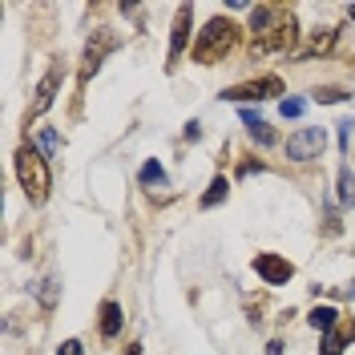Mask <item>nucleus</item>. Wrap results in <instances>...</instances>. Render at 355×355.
Masks as SVG:
<instances>
[{
  "label": "nucleus",
  "instance_id": "obj_1",
  "mask_svg": "<svg viewBox=\"0 0 355 355\" xmlns=\"http://www.w3.org/2000/svg\"><path fill=\"white\" fill-rule=\"evenodd\" d=\"M12 166H17V182H21L24 198L33 202V206H44L49 202V190H53V170H49V157L37 150V146H28L24 141L17 157H12Z\"/></svg>",
  "mask_w": 355,
  "mask_h": 355
},
{
  "label": "nucleus",
  "instance_id": "obj_2",
  "mask_svg": "<svg viewBox=\"0 0 355 355\" xmlns=\"http://www.w3.org/2000/svg\"><path fill=\"white\" fill-rule=\"evenodd\" d=\"M239 33L243 28L230 21V17H214L198 33V41H194V61L198 65H218V61H226L239 49Z\"/></svg>",
  "mask_w": 355,
  "mask_h": 355
},
{
  "label": "nucleus",
  "instance_id": "obj_3",
  "mask_svg": "<svg viewBox=\"0 0 355 355\" xmlns=\"http://www.w3.org/2000/svg\"><path fill=\"white\" fill-rule=\"evenodd\" d=\"M295 41H299L295 12H291V8H279V12H275V21H270V28L259 33V37H250V53H254V57H266V53H287V49H295Z\"/></svg>",
  "mask_w": 355,
  "mask_h": 355
},
{
  "label": "nucleus",
  "instance_id": "obj_4",
  "mask_svg": "<svg viewBox=\"0 0 355 355\" xmlns=\"http://www.w3.org/2000/svg\"><path fill=\"white\" fill-rule=\"evenodd\" d=\"M279 93H287L283 77H279V73H266V77H254V81H243V85L222 89L218 97H222V101L243 105V101H270V97H279Z\"/></svg>",
  "mask_w": 355,
  "mask_h": 355
},
{
  "label": "nucleus",
  "instance_id": "obj_5",
  "mask_svg": "<svg viewBox=\"0 0 355 355\" xmlns=\"http://www.w3.org/2000/svg\"><path fill=\"white\" fill-rule=\"evenodd\" d=\"M323 146H327V130L323 125H303L287 137V157L291 162H311V157L323 154Z\"/></svg>",
  "mask_w": 355,
  "mask_h": 355
},
{
  "label": "nucleus",
  "instance_id": "obj_6",
  "mask_svg": "<svg viewBox=\"0 0 355 355\" xmlns=\"http://www.w3.org/2000/svg\"><path fill=\"white\" fill-rule=\"evenodd\" d=\"M254 275L263 279L266 287H283L295 279V263H291L287 254H275V250H259L254 254Z\"/></svg>",
  "mask_w": 355,
  "mask_h": 355
},
{
  "label": "nucleus",
  "instance_id": "obj_7",
  "mask_svg": "<svg viewBox=\"0 0 355 355\" xmlns=\"http://www.w3.org/2000/svg\"><path fill=\"white\" fill-rule=\"evenodd\" d=\"M117 49V37L113 33H105V28H97L93 37H89V44H85V57H81V89L89 85V77L101 69V61H105V53H113Z\"/></svg>",
  "mask_w": 355,
  "mask_h": 355
},
{
  "label": "nucleus",
  "instance_id": "obj_8",
  "mask_svg": "<svg viewBox=\"0 0 355 355\" xmlns=\"http://www.w3.org/2000/svg\"><path fill=\"white\" fill-rule=\"evenodd\" d=\"M190 24H194V4H178L174 12V33H170V57H166V69H174L186 53V41H190Z\"/></svg>",
  "mask_w": 355,
  "mask_h": 355
},
{
  "label": "nucleus",
  "instance_id": "obj_9",
  "mask_svg": "<svg viewBox=\"0 0 355 355\" xmlns=\"http://www.w3.org/2000/svg\"><path fill=\"white\" fill-rule=\"evenodd\" d=\"M61 81H65V69L53 65L41 77V85H37V97H33V105H28V117H41V113L57 101V89H61Z\"/></svg>",
  "mask_w": 355,
  "mask_h": 355
},
{
  "label": "nucleus",
  "instance_id": "obj_10",
  "mask_svg": "<svg viewBox=\"0 0 355 355\" xmlns=\"http://www.w3.org/2000/svg\"><path fill=\"white\" fill-rule=\"evenodd\" d=\"M335 41H339V28L335 24H323V28H311V37H307V44L295 53L299 61H315V57H327L335 49Z\"/></svg>",
  "mask_w": 355,
  "mask_h": 355
},
{
  "label": "nucleus",
  "instance_id": "obj_11",
  "mask_svg": "<svg viewBox=\"0 0 355 355\" xmlns=\"http://www.w3.org/2000/svg\"><path fill=\"white\" fill-rule=\"evenodd\" d=\"M239 117H243V125H246V133H250V141H259V146H279V133L270 130V125H266L263 117H259V113L254 110H239Z\"/></svg>",
  "mask_w": 355,
  "mask_h": 355
},
{
  "label": "nucleus",
  "instance_id": "obj_12",
  "mask_svg": "<svg viewBox=\"0 0 355 355\" xmlns=\"http://www.w3.org/2000/svg\"><path fill=\"white\" fill-rule=\"evenodd\" d=\"M355 339V319H343L335 331L323 335V347H319V355H343V347Z\"/></svg>",
  "mask_w": 355,
  "mask_h": 355
},
{
  "label": "nucleus",
  "instance_id": "obj_13",
  "mask_svg": "<svg viewBox=\"0 0 355 355\" xmlns=\"http://www.w3.org/2000/svg\"><path fill=\"white\" fill-rule=\"evenodd\" d=\"M121 323H125V319H121V307H117L113 299H105L101 311H97V327H101V335H105V339H117V335H121Z\"/></svg>",
  "mask_w": 355,
  "mask_h": 355
},
{
  "label": "nucleus",
  "instance_id": "obj_14",
  "mask_svg": "<svg viewBox=\"0 0 355 355\" xmlns=\"http://www.w3.org/2000/svg\"><path fill=\"white\" fill-rule=\"evenodd\" d=\"M226 194H230V178L214 174V178H210V186H206V194L198 198V206H202V210H214L218 202H226Z\"/></svg>",
  "mask_w": 355,
  "mask_h": 355
},
{
  "label": "nucleus",
  "instance_id": "obj_15",
  "mask_svg": "<svg viewBox=\"0 0 355 355\" xmlns=\"http://www.w3.org/2000/svg\"><path fill=\"white\" fill-rule=\"evenodd\" d=\"M307 323L315 327V331H323V335H327V331H335V327H339V311L327 307V303H323V307H311Z\"/></svg>",
  "mask_w": 355,
  "mask_h": 355
},
{
  "label": "nucleus",
  "instance_id": "obj_16",
  "mask_svg": "<svg viewBox=\"0 0 355 355\" xmlns=\"http://www.w3.org/2000/svg\"><path fill=\"white\" fill-rule=\"evenodd\" d=\"M311 101H319V105H339V101H352V89L343 85H319L311 93Z\"/></svg>",
  "mask_w": 355,
  "mask_h": 355
},
{
  "label": "nucleus",
  "instance_id": "obj_17",
  "mask_svg": "<svg viewBox=\"0 0 355 355\" xmlns=\"http://www.w3.org/2000/svg\"><path fill=\"white\" fill-rule=\"evenodd\" d=\"M339 202H343V206H355V174L347 166L339 170Z\"/></svg>",
  "mask_w": 355,
  "mask_h": 355
},
{
  "label": "nucleus",
  "instance_id": "obj_18",
  "mask_svg": "<svg viewBox=\"0 0 355 355\" xmlns=\"http://www.w3.org/2000/svg\"><path fill=\"white\" fill-rule=\"evenodd\" d=\"M141 182H146V186H162V182H166V170H162V162H154V157H150V162H146V166H141Z\"/></svg>",
  "mask_w": 355,
  "mask_h": 355
},
{
  "label": "nucleus",
  "instance_id": "obj_19",
  "mask_svg": "<svg viewBox=\"0 0 355 355\" xmlns=\"http://www.w3.org/2000/svg\"><path fill=\"white\" fill-rule=\"evenodd\" d=\"M303 110H307L303 97H283V101H279V113H283V117H303Z\"/></svg>",
  "mask_w": 355,
  "mask_h": 355
},
{
  "label": "nucleus",
  "instance_id": "obj_20",
  "mask_svg": "<svg viewBox=\"0 0 355 355\" xmlns=\"http://www.w3.org/2000/svg\"><path fill=\"white\" fill-rule=\"evenodd\" d=\"M41 307L44 311L57 307V279H44V283H41Z\"/></svg>",
  "mask_w": 355,
  "mask_h": 355
},
{
  "label": "nucleus",
  "instance_id": "obj_21",
  "mask_svg": "<svg viewBox=\"0 0 355 355\" xmlns=\"http://www.w3.org/2000/svg\"><path fill=\"white\" fill-rule=\"evenodd\" d=\"M57 146H61L57 130H41V154L44 157H57Z\"/></svg>",
  "mask_w": 355,
  "mask_h": 355
},
{
  "label": "nucleus",
  "instance_id": "obj_22",
  "mask_svg": "<svg viewBox=\"0 0 355 355\" xmlns=\"http://www.w3.org/2000/svg\"><path fill=\"white\" fill-rule=\"evenodd\" d=\"M335 130H339V154H347V146H352V121L343 117V121H335Z\"/></svg>",
  "mask_w": 355,
  "mask_h": 355
},
{
  "label": "nucleus",
  "instance_id": "obj_23",
  "mask_svg": "<svg viewBox=\"0 0 355 355\" xmlns=\"http://www.w3.org/2000/svg\"><path fill=\"white\" fill-rule=\"evenodd\" d=\"M57 355H85V347H81V339H65V343L57 347Z\"/></svg>",
  "mask_w": 355,
  "mask_h": 355
},
{
  "label": "nucleus",
  "instance_id": "obj_24",
  "mask_svg": "<svg viewBox=\"0 0 355 355\" xmlns=\"http://www.w3.org/2000/svg\"><path fill=\"white\" fill-rule=\"evenodd\" d=\"M335 299H355V283H347V287H331Z\"/></svg>",
  "mask_w": 355,
  "mask_h": 355
},
{
  "label": "nucleus",
  "instance_id": "obj_25",
  "mask_svg": "<svg viewBox=\"0 0 355 355\" xmlns=\"http://www.w3.org/2000/svg\"><path fill=\"white\" fill-rule=\"evenodd\" d=\"M202 137V130H198V121H190V125H186V141H198Z\"/></svg>",
  "mask_w": 355,
  "mask_h": 355
},
{
  "label": "nucleus",
  "instance_id": "obj_26",
  "mask_svg": "<svg viewBox=\"0 0 355 355\" xmlns=\"http://www.w3.org/2000/svg\"><path fill=\"white\" fill-rule=\"evenodd\" d=\"M266 355H283V339H270L266 343Z\"/></svg>",
  "mask_w": 355,
  "mask_h": 355
},
{
  "label": "nucleus",
  "instance_id": "obj_27",
  "mask_svg": "<svg viewBox=\"0 0 355 355\" xmlns=\"http://www.w3.org/2000/svg\"><path fill=\"white\" fill-rule=\"evenodd\" d=\"M125 355H141V343H130V347H125Z\"/></svg>",
  "mask_w": 355,
  "mask_h": 355
},
{
  "label": "nucleus",
  "instance_id": "obj_28",
  "mask_svg": "<svg viewBox=\"0 0 355 355\" xmlns=\"http://www.w3.org/2000/svg\"><path fill=\"white\" fill-rule=\"evenodd\" d=\"M347 17H352V21H355V4H352V8H347Z\"/></svg>",
  "mask_w": 355,
  "mask_h": 355
}]
</instances>
